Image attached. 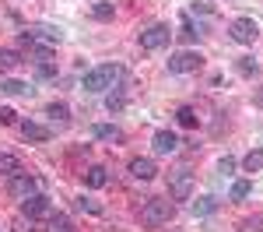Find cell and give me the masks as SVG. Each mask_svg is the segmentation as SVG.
Returning <instances> with one entry per match:
<instances>
[{
	"instance_id": "cell-1",
	"label": "cell",
	"mask_w": 263,
	"mask_h": 232,
	"mask_svg": "<svg viewBox=\"0 0 263 232\" xmlns=\"http://www.w3.org/2000/svg\"><path fill=\"white\" fill-rule=\"evenodd\" d=\"M120 81H123L120 63H102V67H95V70L84 74L81 88L84 92H109V88H120Z\"/></svg>"
},
{
	"instance_id": "cell-2",
	"label": "cell",
	"mask_w": 263,
	"mask_h": 232,
	"mask_svg": "<svg viewBox=\"0 0 263 232\" xmlns=\"http://www.w3.org/2000/svg\"><path fill=\"white\" fill-rule=\"evenodd\" d=\"M176 218V204L168 201V197H147L141 208V222L147 225V229H162V225H168Z\"/></svg>"
},
{
	"instance_id": "cell-3",
	"label": "cell",
	"mask_w": 263,
	"mask_h": 232,
	"mask_svg": "<svg viewBox=\"0 0 263 232\" xmlns=\"http://www.w3.org/2000/svg\"><path fill=\"white\" fill-rule=\"evenodd\" d=\"M21 46L35 49L39 57H46L49 49L60 46V28H49V25H35V28H25L21 32Z\"/></svg>"
},
{
	"instance_id": "cell-4",
	"label": "cell",
	"mask_w": 263,
	"mask_h": 232,
	"mask_svg": "<svg viewBox=\"0 0 263 232\" xmlns=\"http://www.w3.org/2000/svg\"><path fill=\"white\" fill-rule=\"evenodd\" d=\"M168 197H172V201H190V197H193V172H190V169L168 172Z\"/></svg>"
},
{
	"instance_id": "cell-5",
	"label": "cell",
	"mask_w": 263,
	"mask_h": 232,
	"mask_svg": "<svg viewBox=\"0 0 263 232\" xmlns=\"http://www.w3.org/2000/svg\"><path fill=\"white\" fill-rule=\"evenodd\" d=\"M203 57L197 49H179V53H172L168 57V70L172 74H193V70H200Z\"/></svg>"
},
{
	"instance_id": "cell-6",
	"label": "cell",
	"mask_w": 263,
	"mask_h": 232,
	"mask_svg": "<svg viewBox=\"0 0 263 232\" xmlns=\"http://www.w3.org/2000/svg\"><path fill=\"white\" fill-rule=\"evenodd\" d=\"M7 193L14 201H28L32 193H39V180H32L28 172H18V176H7Z\"/></svg>"
},
{
	"instance_id": "cell-7",
	"label": "cell",
	"mask_w": 263,
	"mask_h": 232,
	"mask_svg": "<svg viewBox=\"0 0 263 232\" xmlns=\"http://www.w3.org/2000/svg\"><path fill=\"white\" fill-rule=\"evenodd\" d=\"M228 35L235 42H242V46H253V42L260 39V25L253 18H235L232 25H228Z\"/></svg>"
},
{
	"instance_id": "cell-8",
	"label": "cell",
	"mask_w": 263,
	"mask_h": 232,
	"mask_svg": "<svg viewBox=\"0 0 263 232\" xmlns=\"http://www.w3.org/2000/svg\"><path fill=\"white\" fill-rule=\"evenodd\" d=\"M172 39V32H168V25H151V28H144L141 32V49L147 53H155V49H165Z\"/></svg>"
},
{
	"instance_id": "cell-9",
	"label": "cell",
	"mask_w": 263,
	"mask_h": 232,
	"mask_svg": "<svg viewBox=\"0 0 263 232\" xmlns=\"http://www.w3.org/2000/svg\"><path fill=\"white\" fill-rule=\"evenodd\" d=\"M21 215H25L28 222H35V218H49V215H53V204H49L46 193H32L28 201H21Z\"/></svg>"
},
{
	"instance_id": "cell-10",
	"label": "cell",
	"mask_w": 263,
	"mask_h": 232,
	"mask_svg": "<svg viewBox=\"0 0 263 232\" xmlns=\"http://www.w3.org/2000/svg\"><path fill=\"white\" fill-rule=\"evenodd\" d=\"M130 176H134V180H141V183L155 180V176H158L155 158H130Z\"/></svg>"
},
{
	"instance_id": "cell-11",
	"label": "cell",
	"mask_w": 263,
	"mask_h": 232,
	"mask_svg": "<svg viewBox=\"0 0 263 232\" xmlns=\"http://www.w3.org/2000/svg\"><path fill=\"white\" fill-rule=\"evenodd\" d=\"M151 145H155V155H176V151H179V137H176L172 130H158Z\"/></svg>"
},
{
	"instance_id": "cell-12",
	"label": "cell",
	"mask_w": 263,
	"mask_h": 232,
	"mask_svg": "<svg viewBox=\"0 0 263 232\" xmlns=\"http://www.w3.org/2000/svg\"><path fill=\"white\" fill-rule=\"evenodd\" d=\"M91 137H95V141H112V145H120L123 130L116 123H95V127H91Z\"/></svg>"
},
{
	"instance_id": "cell-13",
	"label": "cell",
	"mask_w": 263,
	"mask_h": 232,
	"mask_svg": "<svg viewBox=\"0 0 263 232\" xmlns=\"http://www.w3.org/2000/svg\"><path fill=\"white\" fill-rule=\"evenodd\" d=\"M18 130H21V137H25V141H49V130H46L42 123H35V120L18 123Z\"/></svg>"
},
{
	"instance_id": "cell-14",
	"label": "cell",
	"mask_w": 263,
	"mask_h": 232,
	"mask_svg": "<svg viewBox=\"0 0 263 232\" xmlns=\"http://www.w3.org/2000/svg\"><path fill=\"white\" fill-rule=\"evenodd\" d=\"M18 172H25L21 158L11 155V151H0V176H18Z\"/></svg>"
},
{
	"instance_id": "cell-15",
	"label": "cell",
	"mask_w": 263,
	"mask_h": 232,
	"mask_svg": "<svg viewBox=\"0 0 263 232\" xmlns=\"http://www.w3.org/2000/svg\"><path fill=\"white\" fill-rule=\"evenodd\" d=\"M21 53L18 49H0V74H7V70H18L21 67Z\"/></svg>"
},
{
	"instance_id": "cell-16",
	"label": "cell",
	"mask_w": 263,
	"mask_h": 232,
	"mask_svg": "<svg viewBox=\"0 0 263 232\" xmlns=\"http://www.w3.org/2000/svg\"><path fill=\"white\" fill-rule=\"evenodd\" d=\"M0 92H4V95H32L35 88H28V84L18 81V78H7V81H0Z\"/></svg>"
},
{
	"instance_id": "cell-17",
	"label": "cell",
	"mask_w": 263,
	"mask_h": 232,
	"mask_svg": "<svg viewBox=\"0 0 263 232\" xmlns=\"http://www.w3.org/2000/svg\"><path fill=\"white\" fill-rule=\"evenodd\" d=\"M46 116H49L53 123H67V120H70V105L67 102H49L46 105Z\"/></svg>"
},
{
	"instance_id": "cell-18",
	"label": "cell",
	"mask_w": 263,
	"mask_h": 232,
	"mask_svg": "<svg viewBox=\"0 0 263 232\" xmlns=\"http://www.w3.org/2000/svg\"><path fill=\"white\" fill-rule=\"evenodd\" d=\"M84 183H88L91 190L105 187V183H109V169H102V166H91V169H88V176H84Z\"/></svg>"
},
{
	"instance_id": "cell-19",
	"label": "cell",
	"mask_w": 263,
	"mask_h": 232,
	"mask_svg": "<svg viewBox=\"0 0 263 232\" xmlns=\"http://www.w3.org/2000/svg\"><path fill=\"white\" fill-rule=\"evenodd\" d=\"M242 169H246V172H263V148H253V151L246 155Z\"/></svg>"
},
{
	"instance_id": "cell-20",
	"label": "cell",
	"mask_w": 263,
	"mask_h": 232,
	"mask_svg": "<svg viewBox=\"0 0 263 232\" xmlns=\"http://www.w3.org/2000/svg\"><path fill=\"white\" fill-rule=\"evenodd\" d=\"M235 67H239V74H246V78H256V74H260V63L253 60V57H239Z\"/></svg>"
},
{
	"instance_id": "cell-21",
	"label": "cell",
	"mask_w": 263,
	"mask_h": 232,
	"mask_svg": "<svg viewBox=\"0 0 263 232\" xmlns=\"http://www.w3.org/2000/svg\"><path fill=\"white\" fill-rule=\"evenodd\" d=\"M176 120H179V127H197V109L193 105H179Z\"/></svg>"
},
{
	"instance_id": "cell-22",
	"label": "cell",
	"mask_w": 263,
	"mask_h": 232,
	"mask_svg": "<svg viewBox=\"0 0 263 232\" xmlns=\"http://www.w3.org/2000/svg\"><path fill=\"white\" fill-rule=\"evenodd\" d=\"M249 193H253V183L249 180H235L232 183V201H246Z\"/></svg>"
},
{
	"instance_id": "cell-23",
	"label": "cell",
	"mask_w": 263,
	"mask_h": 232,
	"mask_svg": "<svg viewBox=\"0 0 263 232\" xmlns=\"http://www.w3.org/2000/svg\"><path fill=\"white\" fill-rule=\"evenodd\" d=\"M211 211H218V197H200V201H193V215H211Z\"/></svg>"
},
{
	"instance_id": "cell-24",
	"label": "cell",
	"mask_w": 263,
	"mask_h": 232,
	"mask_svg": "<svg viewBox=\"0 0 263 232\" xmlns=\"http://www.w3.org/2000/svg\"><path fill=\"white\" fill-rule=\"evenodd\" d=\"M112 14H116L112 4H95V7H91V18L95 21H112Z\"/></svg>"
},
{
	"instance_id": "cell-25",
	"label": "cell",
	"mask_w": 263,
	"mask_h": 232,
	"mask_svg": "<svg viewBox=\"0 0 263 232\" xmlns=\"http://www.w3.org/2000/svg\"><path fill=\"white\" fill-rule=\"evenodd\" d=\"M49 232H70V218L67 215H49Z\"/></svg>"
},
{
	"instance_id": "cell-26",
	"label": "cell",
	"mask_w": 263,
	"mask_h": 232,
	"mask_svg": "<svg viewBox=\"0 0 263 232\" xmlns=\"http://www.w3.org/2000/svg\"><path fill=\"white\" fill-rule=\"evenodd\" d=\"M35 78H57V67H53V63L42 57V60L35 63Z\"/></svg>"
},
{
	"instance_id": "cell-27",
	"label": "cell",
	"mask_w": 263,
	"mask_h": 232,
	"mask_svg": "<svg viewBox=\"0 0 263 232\" xmlns=\"http://www.w3.org/2000/svg\"><path fill=\"white\" fill-rule=\"evenodd\" d=\"M260 229H263V218H256V215L239 222V232H260Z\"/></svg>"
},
{
	"instance_id": "cell-28",
	"label": "cell",
	"mask_w": 263,
	"mask_h": 232,
	"mask_svg": "<svg viewBox=\"0 0 263 232\" xmlns=\"http://www.w3.org/2000/svg\"><path fill=\"white\" fill-rule=\"evenodd\" d=\"M78 208L88 211V215H102V204H95L91 197H78Z\"/></svg>"
},
{
	"instance_id": "cell-29",
	"label": "cell",
	"mask_w": 263,
	"mask_h": 232,
	"mask_svg": "<svg viewBox=\"0 0 263 232\" xmlns=\"http://www.w3.org/2000/svg\"><path fill=\"white\" fill-rule=\"evenodd\" d=\"M14 120H18V113H14L11 105H0V123H4V127H11Z\"/></svg>"
},
{
	"instance_id": "cell-30",
	"label": "cell",
	"mask_w": 263,
	"mask_h": 232,
	"mask_svg": "<svg viewBox=\"0 0 263 232\" xmlns=\"http://www.w3.org/2000/svg\"><path fill=\"white\" fill-rule=\"evenodd\" d=\"M105 105H109V109H123V95H109Z\"/></svg>"
},
{
	"instance_id": "cell-31",
	"label": "cell",
	"mask_w": 263,
	"mask_h": 232,
	"mask_svg": "<svg viewBox=\"0 0 263 232\" xmlns=\"http://www.w3.org/2000/svg\"><path fill=\"white\" fill-rule=\"evenodd\" d=\"M218 169H221L224 176H228V172H232V169H235V162H232V158H221V162H218Z\"/></svg>"
}]
</instances>
